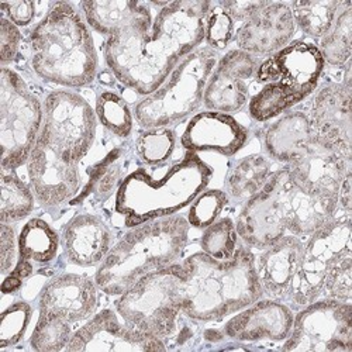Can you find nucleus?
I'll list each match as a JSON object with an SVG mask.
<instances>
[{"label": "nucleus", "instance_id": "25", "mask_svg": "<svg viewBox=\"0 0 352 352\" xmlns=\"http://www.w3.org/2000/svg\"><path fill=\"white\" fill-rule=\"evenodd\" d=\"M272 162L261 154L247 155L234 164L226 176V193L234 201L245 203L261 192L271 178Z\"/></svg>", "mask_w": 352, "mask_h": 352}, {"label": "nucleus", "instance_id": "26", "mask_svg": "<svg viewBox=\"0 0 352 352\" xmlns=\"http://www.w3.org/2000/svg\"><path fill=\"white\" fill-rule=\"evenodd\" d=\"M318 51L326 64L344 67L352 55V2L341 0L340 9L327 33L318 40Z\"/></svg>", "mask_w": 352, "mask_h": 352}, {"label": "nucleus", "instance_id": "17", "mask_svg": "<svg viewBox=\"0 0 352 352\" xmlns=\"http://www.w3.org/2000/svg\"><path fill=\"white\" fill-rule=\"evenodd\" d=\"M351 87L341 82L321 86L307 114L314 134L345 158H352Z\"/></svg>", "mask_w": 352, "mask_h": 352}, {"label": "nucleus", "instance_id": "23", "mask_svg": "<svg viewBox=\"0 0 352 352\" xmlns=\"http://www.w3.org/2000/svg\"><path fill=\"white\" fill-rule=\"evenodd\" d=\"M113 236L107 224L94 214H78L63 230L61 245L67 259L78 267L100 265L111 250Z\"/></svg>", "mask_w": 352, "mask_h": 352}, {"label": "nucleus", "instance_id": "27", "mask_svg": "<svg viewBox=\"0 0 352 352\" xmlns=\"http://www.w3.org/2000/svg\"><path fill=\"white\" fill-rule=\"evenodd\" d=\"M60 244V236L47 221L32 219L19 236V258L43 265L56 256Z\"/></svg>", "mask_w": 352, "mask_h": 352}, {"label": "nucleus", "instance_id": "24", "mask_svg": "<svg viewBox=\"0 0 352 352\" xmlns=\"http://www.w3.org/2000/svg\"><path fill=\"white\" fill-rule=\"evenodd\" d=\"M80 9L87 25L107 37L129 28H151L154 21L150 6L137 0H86Z\"/></svg>", "mask_w": 352, "mask_h": 352}, {"label": "nucleus", "instance_id": "16", "mask_svg": "<svg viewBox=\"0 0 352 352\" xmlns=\"http://www.w3.org/2000/svg\"><path fill=\"white\" fill-rule=\"evenodd\" d=\"M67 351H165L162 340L122 322L111 309H104L76 330Z\"/></svg>", "mask_w": 352, "mask_h": 352}, {"label": "nucleus", "instance_id": "30", "mask_svg": "<svg viewBox=\"0 0 352 352\" xmlns=\"http://www.w3.org/2000/svg\"><path fill=\"white\" fill-rule=\"evenodd\" d=\"M96 117L110 133L126 138L131 134L134 116L126 100L111 91H103L96 99Z\"/></svg>", "mask_w": 352, "mask_h": 352}, {"label": "nucleus", "instance_id": "42", "mask_svg": "<svg viewBox=\"0 0 352 352\" xmlns=\"http://www.w3.org/2000/svg\"><path fill=\"white\" fill-rule=\"evenodd\" d=\"M270 2L267 0H221L217 2L220 8H223L234 21H245L252 14L265 8Z\"/></svg>", "mask_w": 352, "mask_h": 352}, {"label": "nucleus", "instance_id": "40", "mask_svg": "<svg viewBox=\"0 0 352 352\" xmlns=\"http://www.w3.org/2000/svg\"><path fill=\"white\" fill-rule=\"evenodd\" d=\"M21 43V33L19 27L13 24L8 17L2 16L0 19V60H2V65H8L19 52Z\"/></svg>", "mask_w": 352, "mask_h": 352}, {"label": "nucleus", "instance_id": "9", "mask_svg": "<svg viewBox=\"0 0 352 352\" xmlns=\"http://www.w3.org/2000/svg\"><path fill=\"white\" fill-rule=\"evenodd\" d=\"M219 58V52L208 45L188 54L157 91L135 103V122L150 130L169 127L190 117L203 104L204 89Z\"/></svg>", "mask_w": 352, "mask_h": 352}, {"label": "nucleus", "instance_id": "34", "mask_svg": "<svg viewBox=\"0 0 352 352\" xmlns=\"http://www.w3.org/2000/svg\"><path fill=\"white\" fill-rule=\"evenodd\" d=\"M175 133L168 127L145 130L135 142L137 155L146 165L168 161L175 150Z\"/></svg>", "mask_w": 352, "mask_h": 352}, {"label": "nucleus", "instance_id": "31", "mask_svg": "<svg viewBox=\"0 0 352 352\" xmlns=\"http://www.w3.org/2000/svg\"><path fill=\"white\" fill-rule=\"evenodd\" d=\"M239 234L230 217L216 220L212 226L204 228L200 239V247L204 254L210 255L214 259L226 261L234 256L239 245Z\"/></svg>", "mask_w": 352, "mask_h": 352}, {"label": "nucleus", "instance_id": "43", "mask_svg": "<svg viewBox=\"0 0 352 352\" xmlns=\"http://www.w3.org/2000/svg\"><path fill=\"white\" fill-rule=\"evenodd\" d=\"M3 13L2 16L8 17L17 27H25L30 24L36 16V3L28 0H17V2H5L0 3Z\"/></svg>", "mask_w": 352, "mask_h": 352}, {"label": "nucleus", "instance_id": "7", "mask_svg": "<svg viewBox=\"0 0 352 352\" xmlns=\"http://www.w3.org/2000/svg\"><path fill=\"white\" fill-rule=\"evenodd\" d=\"M212 176L213 169L195 153H188L160 176L138 168L117 189L114 210L130 228L173 216L208 188Z\"/></svg>", "mask_w": 352, "mask_h": 352}, {"label": "nucleus", "instance_id": "21", "mask_svg": "<svg viewBox=\"0 0 352 352\" xmlns=\"http://www.w3.org/2000/svg\"><path fill=\"white\" fill-rule=\"evenodd\" d=\"M98 285L95 279L76 274L52 278L41 290L40 313L61 317L71 324L87 321L98 307Z\"/></svg>", "mask_w": 352, "mask_h": 352}, {"label": "nucleus", "instance_id": "12", "mask_svg": "<svg viewBox=\"0 0 352 352\" xmlns=\"http://www.w3.org/2000/svg\"><path fill=\"white\" fill-rule=\"evenodd\" d=\"M351 251V214L338 209L331 220L305 241L300 267L286 305L299 310L320 299L330 270Z\"/></svg>", "mask_w": 352, "mask_h": 352}, {"label": "nucleus", "instance_id": "37", "mask_svg": "<svg viewBox=\"0 0 352 352\" xmlns=\"http://www.w3.org/2000/svg\"><path fill=\"white\" fill-rule=\"evenodd\" d=\"M321 296L351 303L352 298V251L341 256L330 270Z\"/></svg>", "mask_w": 352, "mask_h": 352}, {"label": "nucleus", "instance_id": "5", "mask_svg": "<svg viewBox=\"0 0 352 352\" xmlns=\"http://www.w3.org/2000/svg\"><path fill=\"white\" fill-rule=\"evenodd\" d=\"M30 61L33 71L50 83L82 87L95 80V43L86 20L72 3H54L33 28Z\"/></svg>", "mask_w": 352, "mask_h": 352}, {"label": "nucleus", "instance_id": "36", "mask_svg": "<svg viewBox=\"0 0 352 352\" xmlns=\"http://www.w3.org/2000/svg\"><path fill=\"white\" fill-rule=\"evenodd\" d=\"M234 24L236 21L230 14L217 3H213L204 21V41L208 43V47L216 52L226 50L236 34Z\"/></svg>", "mask_w": 352, "mask_h": 352}, {"label": "nucleus", "instance_id": "33", "mask_svg": "<svg viewBox=\"0 0 352 352\" xmlns=\"http://www.w3.org/2000/svg\"><path fill=\"white\" fill-rule=\"evenodd\" d=\"M296 103L274 83L263 85L262 89L255 94L248 102L250 116L255 122L263 123L289 111Z\"/></svg>", "mask_w": 352, "mask_h": 352}, {"label": "nucleus", "instance_id": "3", "mask_svg": "<svg viewBox=\"0 0 352 352\" xmlns=\"http://www.w3.org/2000/svg\"><path fill=\"white\" fill-rule=\"evenodd\" d=\"M338 210V200L314 195L302 188L287 166L274 170L258 195L244 203L236 228L240 240L256 250H265L290 232L309 237Z\"/></svg>", "mask_w": 352, "mask_h": 352}, {"label": "nucleus", "instance_id": "39", "mask_svg": "<svg viewBox=\"0 0 352 352\" xmlns=\"http://www.w3.org/2000/svg\"><path fill=\"white\" fill-rule=\"evenodd\" d=\"M122 166L114 155L109 157L102 165H99L98 172L94 175L92 179V192L100 199L107 197L116 188V185L122 184Z\"/></svg>", "mask_w": 352, "mask_h": 352}, {"label": "nucleus", "instance_id": "22", "mask_svg": "<svg viewBox=\"0 0 352 352\" xmlns=\"http://www.w3.org/2000/svg\"><path fill=\"white\" fill-rule=\"evenodd\" d=\"M305 241L296 236H285L255 258V270L262 293L286 305L295 283Z\"/></svg>", "mask_w": 352, "mask_h": 352}, {"label": "nucleus", "instance_id": "14", "mask_svg": "<svg viewBox=\"0 0 352 352\" xmlns=\"http://www.w3.org/2000/svg\"><path fill=\"white\" fill-rule=\"evenodd\" d=\"M324 65L316 44L293 41L261 61L254 79L262 86L276 85L298 104L316 91Z\"/></svg>", "mask_w": 352, "mask_h": 352}, {"label": "nucleus", "instance_id": "19", "mask_svg": "<svg viewBox=\"0 0 352 352\" xmlns=\"http://www.w3.org/2000/svg\"><path fill=\"white\" fill-rule=\"evenodd\" d=\"M248 141V130L231 114L201 111L189 120L181 144L188 153L213 151L224 157L236 155Z\"/></svg>", "mask_w": 352, "mask_h": 352}, {"label": "nucleus", "instance_id": "29", "mask_svg": "<svg viewBox=\"0 0 352 352\" xmlns=\"http://www.w3.org/2000/svg\"><path fill=\"white\" fill-rule=\"evenodd\" d=\"M0 220L14 223L25 219L34 209L36 196L32 186L24 184L13 170H2L0 178Z\"/></svg>", "mask_w": 352, "mask_h": 352}, {"label": "nucleus", "instance_id": "11", "mask_svg": "<svg viewBox=\"0 0 352 352\" xmlns=\"http://www.w3.org/2000/svg\"><path fill=\"white\" fill-rule=\"evenodd\" d=\"M44 120V104L24 79L3 67L0 76V144L2 169L16 170L27 164Z\"/></svg>", "mask_w": 352, "mask_h": 352}, {"label": "nucleus", "instance_id": "41", "mask_svg": "<svg viewBox=\"0 0 352 352\" xmlns=\"http://www.w3.org/2000/svg\"><path fill=\"white\" fill-rule=\"evenodd\" d=\"M0 236H2V240H0V270L3 275H8L16 267L19 239H16V231L9 223H2Z\"/></svg>", "mask_w": 352, "mask_h": 352}, {"label": "nucleus", "instance_id": "28", "mask_svg": "<svg viewBox=\"0 0 352 352\" xmlns=\"http://www.w3.org/2000/svg\"><path fill=\"white\" fill-rule=\"evenodd\" d=\"M341 0H296L289 3L293 20L302 33L320 40L331 27Z\"/></svg>", "mask_w": 352, "mask_h": 352}, {"label": "nucleus", "instance_id": "6", "mask_svg": "<svg viewBox=\"0 0 352 352\" xmlns=\"http://www.w3.org/2000/svg\"><path fill=\"white\" fill-rule=\"evenodd\" d=\"M189 223L169 216L133 227L98 267L95 282L110 296H120L140 278L175 263L188 244Z\"/></svg>", "mask_w": 352, "mask_h": 352}, {"label": "nucleus", "instance_id": "20", "mask_svg": "<svg viewBox=\"0 0 352 352\" xmlns=\"http://www.w3.org/2000/svg\"><path fill=\"white\" fill-rule=\"evenodd\" d=\"M293 317L295 314L287 305L274 299H258L230 318L223 327V334L239 342L285 341Z\"/></svg>", "mask_w": 352, "mask_h": 352}, {"label": "nucleus", "instance_id": "8", "mask_svg": "<svg viewBox=\"0 0 352 352\" xmlns=\"http://www.w3.org/2000/svg\"><path fill=\"white\" fill-rule=\"evenodd\" d=\"M263 146L271 158L287 166L302 188L338 200L341 184L351 172V160L314 134L306 113L282 114L263 135Z\"/></svg>", "mask_w": 352, "mask_h": 352}, {"label": "nucleus", "instance_id": "4", "mask_svg": "<svg viewBox=\"0 0 352 352\" xmlns=\"http://www.w3.org/2000/svg\"><path fill=\"white\" fill-rule=\"evenodd\" d=\"M181 265V310L195 321H220L239 313L263 296L255 255L239 247L232 258L220 261L196 252Z\"/></svg>", "mask_w": 352, "mask_h": 352}, {"label": "nucleus", "instance_id": "1", "mask_svg": "<svg viewBox=\"0 0 352 352\" xmlns=\"http://www.w3.org/2000/svg\"><path fill=\"white\" fill-rule=\"evenodd\" d=\"M206 0H176L158 10L151 28H129L107 37L104 60L111 74L140 96L157 91L173 68L204 41Z\"/></svg>", "mask_w": 352, "mask_h": 352}, {"label": "nucleus", "instance_id": "15", "mask_svg": "<svg viewBox=\"0 0 352 352\" xmlns=\"http://www.w3.org/2000/svg\"><path fill=\"white\" fill-rule=\"evenodd\" d=\"M259 63L258 56L239 48L220 56L204 89L203 106L227 114L240 111L250 102V80Z\"/></svg>", "mask_w": 352, "mask_h": 352}, {"label": "nucleus", "instance_id": "18", "mask_svg": "<svg viewBox=\"0 0 352 352\" xmlns=\"http://www.w3.org/2000/svg\"><path fill=\"white\" fill-rule=\"evenodd\" d=\"M296 28L289 3L270 2L240 25L234 41L251 55L270 56L292 43Z\"/></svg>", "mask_w": 352, "mask_h": 352}, {"label": "nucleus", "instance_id": "10", "mask_svg": "<svg viewBox=\"0 0 352 352\" xmlns=\"http://www.w3.org/2000/svg\"><path fill=\"white\" fill-rule=\"evenodd\" d=\"M181 265H172L140 278L116 302V310L130 327L165 341L178 327L182 314Z\"/></svg>", "mask_w": 352, "mask_h": 352}, {"label": "nucleus", "instance_id": "32", "mask_svg": "<svg viewBox=\"0 0 352 352\" xmlns=\"http://www.w3.org/2000/svg\"><path fill=\"white\" fill-rule=\"evenodd\" d=\"M72 334V324L69 321L52 314L40 313L30 345L34 351L40 352L61 351L67 348Z\"/></svg>", "mask_w": 352, "mask_h": 352}, {"label": "nucleus", "instance_id": "2", "mask_svg": "<svg viewBox=\"0 0 352 352\" xmlns=\"http://www.w3.org/2000/svg\"><path fill=\"white\" fill-rule=\"evenodd\" d=\"M43 104V127L27 172L36 200L52 209L79 192V164L95 142L98 117L89 102L68 89L48 94Z\"/></svg>", "mask_w": 352, "mask_h": 352}, {"label": "nucleus", "instance_id": "13", "mask_svg": "<svg viewBox=\"0 0 352 352\" xmlns=\"http://www.w3.org/2000/svg\"><path fill=\"white\" fill-rule=\"evenodd\" d=\"M282 351L351 352V303L324 298L299 309Z\"/></svg>", "mask_w": 352, "mask_h": 352}, {"label": "nucleus", "instance_id": "38", "mask_svg": "<svg viewBox=\"0 0 352 352\" xmlns=\"http://www.w3.org/2000/svg\"><path fill=\"white\" fill-rule=\"evenodd\" d=\"M32 307L25 302H17L9 306L2 313V320H0V348H6L17 344L32 318Z\"/></svg>", "mask_w": 352, "mask_h": 352}, {"label": "nucleus", "instance_id": "35", "mask_svg": "<svg viewBox=\"0 0 352 352\" xmlns=\"http://www.w3.org/2000/svg\"><path fill=\"white\" fill-rule=\"evenodd\" d=\"M228 196L224 190L204 189L192 203L188 213L189 226L204 230L212 226L224 210L228 203Z\"/></svg>", "mask_w": 352, "mask_h": 352}]
</instances>
